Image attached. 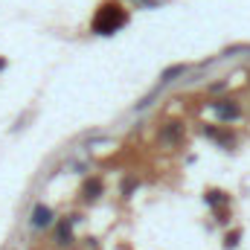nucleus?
I'll return each mask as SVG.
<instances>
[{
    "label": "nucleus",
    "instance_id": "obj_2",
    "mask_svg": "<svg viewBox=\"0 0 250 250\" xmlns=\"http://www.w3.org/2000/svg\"><path fill=\"white\" fill-rule=\"evenodd\" d=\"M50 224H53V209H50V207H44V204H38V207H35V212H32V227L44 230V227H50Z\"/></svg>",
    "mask_w": 250,
    "mask_h": 250
},
{
    "label": "nucleus",
    "instance_id": "obj_3",
    "mask_svg": "<svg viewBox=\"0 0 250 250\" xmlns=\"http://www.w3.org/2000/svg\"><path fill=\"white\" fill-rule=\"evenodd\" d=\"M99 195H102V181H99V178L84 181V187H82V198H84V201H93V198H99Z\"/></svg>",
    "mask_w": 250,
    "mask_h": 250
},
{
    "label": "nucleus",
    "instance_id": "obj_7",
    "mask_svg": "<svg viewBox=\"0 0 250 250\" xmlns=\"http://www.w3.org/2000/svg\"><path fill=\"white\" fill-rule=\"evenodd\" d=\"M178 73H184V67H172V70H166V73H163V79L169 82V79H172V76H178Z\"/></svg>",
    "mask_w": 250,
    "mask_h": 250
},
{
    "label": "nucleus",
    "instance_id": "obj_5",
    "mask_svg": "<svg viewBox=\"0 0 250 250\" xmlns=\"http://www.w3.org/2000/svg\"><path fill=\"white\" fill-rule=\"evenodd\" d=\"M166 140H175V137H181V123H169V128H166V134H163Z\"/></svg>",
    "mask_w": 250,
    "mask_h": 250
},
{
    "label": "nucleus",
    "instance_id": "obj_1",
    "mask_svg": "<svg viewBox=\"0 0 250 250\" xmlns=\"http://www.w3.org/2000/svg\"><path fill=\"white\" fill-rule=\"evenodd\" d=\"M125 23H128V12H125L123 6L105 3V6H99V12H96V18H93V32H99V35H114V32L123 29Z\"/></svg>",
    "mask_w": 250,
    "mask_h": 250
},
{
    "label": "nucleus",
    "instance_id": "obj_6",
    "mask_svg": "<svg viewBox=\"0 0 250 250\" xmlns=\"http://www.w3.org/2000/svg\"><path fill=\"white\" fill-rule=\"evenodd\" d=\"M67 242H70V227L62 224V227H59V245H67Z\"/></svg>",
    "mask_w": 250,
    "mask_h": 250
},
{
    "label": "nucleus",
    "instance_id": "obj_8",
    "mask_svg": "<svg viewBox=\"0 0 250 250\" xmlns=\"http://www.w3.org/2000/svg\"><path fill=\"white\" fill-rule=\"evenodd\" d=\"M236 242H239V233H230V236H227V242H224V245H227V248H236Z\"/></svg>",
    "mask_w": 250,
    "mask_h": 250
},
{
    "label": "nucleus",
    "instance_id": "obj_4",
    "mask_svg": "<svg viewBox=\"0 0 250 250\" xmlns=\"http://www.w3.org/2000/svg\"><path fill=\"white\" fill-rule=\"evenodd\" d=\"M215 111H218L221 120H233V117H239V108H236V105H227V102H218Z\"/></svg>",
    "mask_w": 250,
    "mask_h": 250
}]
</instances>
